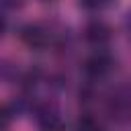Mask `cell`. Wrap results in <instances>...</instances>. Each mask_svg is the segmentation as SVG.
Segmentation results:
<instances>
[{"instance_id": "cell-10", "label": "cell", "mask_w": 131, "mask_h": 131, "mask_svg": "<svg viewBox=\"0 0 131 131\" xmlns=\"http://www.w3.org/2000/svg\"><path fill=\"white\" fill-rule=\"evenodd\" d=\"M20 4H23V0H0V8H8V10L18 8Z\"/></svg>"}, {"instance_id": "cell-11", "label": "cell", "mask_w": 131, "mask_h": 131, "mask_svg": "<svg viewBox=\"0 0 131 131\" xmlns=\"http://www.w3.org/2000/svg\"><path fill=\"white\" fill-rule=\"evenodd\" d=\"M6 27H8V23H6V18L2 16V12H0V37L6 33Z\"/></svg>"}, {"instance_id": "cell-3", "label": "cell", "mask_w": 131, "mask_h": 131, "mask_svg": "<svg viewBox=\"0 0 131 131\" xmlns=\"http://www.w3.org/2000/svg\"><path fill=\"white\" fill-rule=\"evenodd\" d=\"M113 66H115L113 57H111L106 51L100 49V51L92 53V55L86 59V63H84V72H86L88 78H92V80H100V78H104V76H108V74L113 72Z\"/></svg>"}, {"instance_id": "cell-12", "label": "cell", "mask_w": 131, "mask_h": 131, "mask_svg": "<svg viewBox=\"0 0 131 131\" xmlns=\"http://www.w3.org/2000/svg\"><path fill=\"white\" fill-rule=\"evenodd\" d=\"M125 29H127V33H129V37H131V10H129L127 16H125Z\"/></svg>"}, {"instance_id": "cell-8", "label": "cell", "mask_w": 131, "mask_h": 131, "mask_svg": "<svg viewBox=\"0 0 131 131\" xmlns=\"http://www.w3.org/2000/svg\"><path fill=\"white\" fill-rule=\"evenodd\" d=\"M12 108L6 106V104H0V131H6L12 123Z\"/></svg>"}, {"instance_id": "cell-1", "label": "cell", "mask_w": 131, "mask_h": 131, "mask_svg": "<svg viewBox=\"0 0 131 131\" xmlns=\"http://www.w3.org/2000/svg\"><path fill=\"white\" fill-rule=\"evenodd\" d=\"M106 115L119 125L129 123L131 121V94L123 88L111 92L106 98Z\"/></svg>"}, {"instance_id": "cell-6", "label": "cell", "mask_w": 131, "mask_h": 131, "mask_svg": "<svg viewBox=\"0 0 131 131\" xmlns=\"http://www.w3.org/2000/svg\"><path fill=\"white\" fill-rule=\"evenodd\" d=\"M117 0H78L80 8L88 10V12H102L106 10L108 6H113Z\"/></svg>"}, {"instance_id": "cell-7", "label": "cell", "mask_w": 131, "mask_h": 131, "mask_svg": "<svg viewBox=\"0 0 131 131\" xmlns=\"http://www.w3.org/2000/svg\"><path fill=\"white\" fill-rule=\"evenodd\" d=\"M76 131H104L102 125L92 119V117H82L78 123H76Z\"/></svg>"}, {"instance_id": "cell-4", "label": "cell", "mask_w": 131, "mask_h": 131, "mask_svg": "<svg viewBox=\"0 0 131 131\" xmlns=\"http://www.w3.org/2000/svg\"><path fill=\"white\" fill-rule=\"evenodd\" d=\"M39 131H63V117L55 104H41L35 111Z\"/></svg>"}, {"instance_id": "cell-9", "label": "cell", "mask_w": 131, "mask_h": 131, "mask_svg": "<svg viewBox=\"0 0 131 131\" xmlns=\"http://www.w3.org/2000/svg\"><path fill=\"white\" fill-rule=\"evenodd\" d=\"M16 74V68L12 63H6L4 59L0 61V80H12Z\"/></svg>"}, {"instance_id": "cell-2", "label": "cell", "mask_w": 131, "mask_h": 131, "mask_svg": "<svg viewBox=\"0 0 131 131\" xmlns=\"http://www.w3.org/2000/svg\"><path fill=\"white\" fill-rule=\"evenodd\" d=\"M20 41L29 47V49H35V51H43L49 41H51V35L45 27L37 25V23H29L20 29Z\"/></svg>"}, {"instance_id": "cell-5", "label": "cell", "mask_w": 131, "mask_h": 131, "mask_svg": "<svg viewBox=\"0 0 131 131\" xmlns=\"http://www.w3.org/2000/svg\"><path fill=\"white\" fill-rule=\"evenodd\" d=\"M111 37H113L111 27L104 20H98V18L96 20H90L86 25V29H84V39L90 45H94V47H104L111 41Z\"/></svg>"}, {"instance_id": "cell-13", "label": "cell", "mask_w": 131, "mask_h": 131, "mask_svg": "<svg viewBox=\"0 0 131 131\" xmlns=\"http://www.w3.org/2000/svg\"><path fill=\"white\" fill-rule=\"evenodd\" d=\"M41 2H53V0H41Z\"/></svg>"}]
</instances>
